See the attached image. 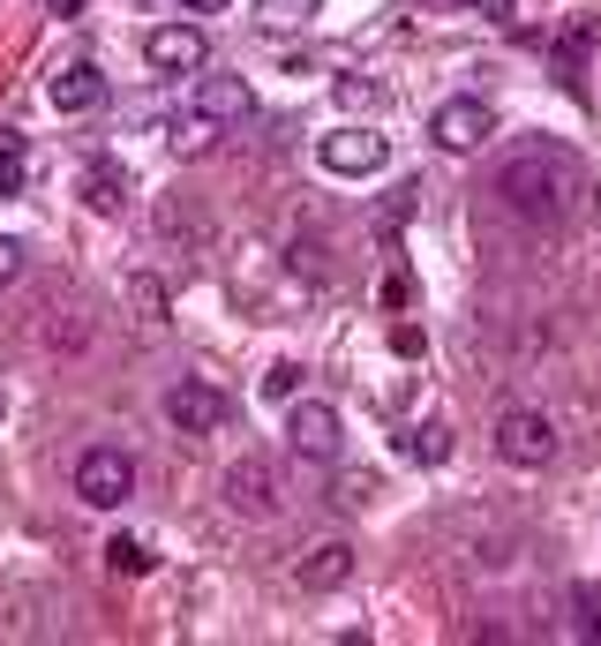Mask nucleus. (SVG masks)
I'll return each mask as SVG.
<instances>
[{
    "label": "nucleus",
    "mask_w": 601,
    "mask_h": 646,
    "mask_svg": "<svg viewBox=\"0 0 601 646\" xmlns=\"http://www.w3.org/2000/svg\"><path fill=\"white\" fill-rule=\"evenodd\" d=\"M587 196H594V180L579 166V151L557 143V135H526L496 166V204L512 218H526V226H571L587 211Z\"/></svg>",
    "instance_id": "nucleus-1"
},
{
    "label": "nucleus",
    "mask_w": 601,
    "mask_h": 646,
    "mask_svg": "<svg viewBox=\"0 0 601 646\" xmlns=\"http://www.w3.org/2000/svg\"><path fill=\"white\" fill-rule=\"evenodd\" d=\"M557 451H564V436H557V421H549L542 406H512V414L496 421V459H504V467H518V474L557 467Z\"/></svg>",
    "instance_id": "nucleus-2"
},
{
    "label": "nucleus",
    "mask_w": 601,
    "mask_h": 646,
    "mask_svg": "<svg viewBox=\"0 0 601 646\" xmlns=\"http://www.w3.org/2000/svg\"><path fill=\"white\" fill-rule=\"evenodd\" d=\"M135 489V467L129 451H113V444H90L84 459H76V496H84L90 512H121Z\"/></svg>",
    "instance_id": "nucleus-3"
},
{
    "label": "nucleus",
    "mask_w": 601,
    "mask_h": 646,
    "mask_svg": "<svg viewBox=\"0 0 601 646\" xmlns=\"http://www.w3.org/2000/svg\"><path fill=\"white\" fill-rule=\"evenodd\" d=\"M226 414H233V406H226V391H218L211 376H173L166 384V421L181 436H218Z\"/></svg>",
    "instance_id": "nucleus-4"
},
{
    "label": "nucleus",
    "mask_w": 601,
    "mask_h": 646,
    "mask_svg": "<svg viewBox=\"0 0 601 646\" xmlns=\"http://www.w3.org/2000/svg\"><path fill=\"white\" fill-rule=\"evenodd\" d=\"M316 166L339 173V180H361V173H384L391 166V143L376 129H339V135L316 143Z\"/></svg>",
    "instance_id": "nucleus-5"
},
{
    "label": "nucleus",
    "mask_w": 601,
    "mask_h": 646,
    "mask_svg": "<svg viewBox=\"0 0 601 646\" xmlns=\"http://www.w3.org/2000/svg\"><path fill=\"white\" fill-rule=\"evenodd\" d=\"M286 444H294V459H308V467H331L339 459V406L300 398L294 414H286Z\"/></svg>",
    "instance_id": "nucleus-6"
},
{
    "label": "nucleus",
    "mask_w": 601,
    "mask_h": 646,
    "mask_svg": "<svg viewBox=\"0 0 601 646\" xmlns=\"http://www.w3.org/2000/svg\"><path fill=\"white\" fill-rule=\"evenodd\" d=\"M143 61H151L159 76H204L211 45H204L196 23H166V31H151V39H143Z\"/></svg>",
    "instance_id": "nucleus-7"
},
{
    "label": "nucleus",
    "mask_w": 601,
    "mask_h": 646,
    "mask_svg": "<svg viewBox=\"0 0 601 646\" xmlns=\"http://www.w3.org/2000/svg\"><path fill=\"white\" fill-rule=\"evenodd\" d=\"M489 129H496V113H489L481 98H444V106H436V121H429L436 151H481Z\"/></svg>",
    "instance_id": "nucleus-8"
},
{
    "label": "nucleus",
    "mask_w": 601,
    "mask_h": 646,
    "mask_svg": "<svg viewBox=\"0 0 601 646\" xmlns=\"http://www.w3.org/2000/svg\"><path fill=\"white\" fill-rule=\"evenodd\" d=\"M218 496H226V504H233L241 518H271V512H278V489H271V467H263V459H241V467H226Z\"/></svg>",
    "instance_id": "nucleus-9"
},
{
    "label": "nucleus",
    "mask_w": 601,
    "mask_h": 646,
    "mask_svg": "<svg viewBox=\"0 0 601 646\" xmlns=\"http://www.w3.org/2000/svg\"><path fill=\"white\" fill-rule=\"evenodd\" d=\"M346 579H353V549H346V541H316V549L294 563V587H300V594H339Z\"/></svg>",
    "instance_id": "nucleus-10"
},
{
    "label": "nucleus",
    "mask_w": 601,
    "mask_h": 646,
    "mask_svg": "<svg viewBox=\"0 0 601 646\" xmlns=\"http://www.w3.org/2000/svg\"><path fill=\"white\" fill-rule=\"evenodd\" d=\"M196 113H211L218 129H241V121L256 113V90L241 84V76H204V84H196Z\"/></svg>",
    "instance_id": "nucleus-11"
},
{
    "label": "nucleus",
    "mask_w": 601,
    "mask_h": 646,
    "mask_svg": "<svg viewBox=\"0 0 601 646\" xmlns=\"http://www.w3.org/2000/svg\"><path fill=\"white\" fill-rule=\"evenodd\" d=\"M45 98H53L61 113H90V106L106 98V76H98L90 61H68V68H53V84H45Z\"/></svg>",
    "instance_id": "nucleus-12"
},
{
    "label": "nucleus",
    "mask_w": 601,
    "mask_h": 646,
    "mask_svg": "<svg viewBox=\"0 0 601 646\" xmlns=\"http://www.w3.org/2000/svg\"><path fill=\"white\" fill-rule=\"evenodd\" d=\"M84 211L121 218V211H129V173H121V166H84Z\"/></svg>",
    "instance_id": "nucleus-13"
},
{
    "label": "nucleus",
    "mask_w": 601,
    "mask_h": 646,
    "mask_svg": "<svg viewBox=\"0 0 601 646\" xmlns=\"http://www.w3.org/2000/svg\"><path fill=\"white\" fill-rule=\"evenodd\" d=\"M166 143H173V158H204V151L218 143V121L211 113H181V121L166 129Z\"/></svg>",
    "instance_id": "nucleus-14"
},
{
    "label": "nucleus",
    "mask_w": 601,
    "mask_h": 646,
    "mask_svg": "<svg viewBox=\"0 0 601 646\" xmlns=\"http://www.w3.org/2000/svg\"><path fill=\"white\" fill-rule=\"evenodd\" d=\"M587 45H594V15H579V23L557 39V84L564 90H579V61H587Z\"/></svg>",
    "instance_id": "nucleus-15"
},
{
    "label": "nucleus",
    "mask_w": 601,
    "mask_h": 646,
    "mask_svg": "<svg viewBox=\"0 0 601 646\" xmlns=\"http://www.w3.org/2000/svg\"><path fill=\"white\" fill-rule=\"evenodd\" d=\"M316 8H324V0H256V23L271 31V39H278V31H300Z\"/></svg>",
    "instance_id": "nucleus-16"
},
{
    "label": "nucleus",
    "mask_w": 601,
    "mask_h": 646,
    "mask_svg": "<svg viewBox=\"0 0 601 646\" xmlns=\"http://www.w3.org/2000/svg\"><path fill=\"white\" fill-rule=\"evenodd\" d=\"M106 563H113L121 579H143V571H151V549H143L135 534H113V541H106Z\"/></svg>",
    "instance_id": "nucleus-17"
},
{
    "label": "nucleus",
    "mask_w": 601,
    "mask_h": 646,
    "mask_svg": "<svg viewBox=\"0 0 601 646\" xmlns=\"http://www.w3.org/2000/svg\"><path fill=\"white\" fill-rule=\"evenodd\" d=\"M414 211H422V180H406V188L391 196L384 211H376V233H398V226H414Z\"/></svg>",
    "instance_id": "nucleus-18"
},
{
    "label": "nucleus",
    "mask_w": 601,
    "mask_h": 646,
    "mask_svg": "<svg viewBox=\"0 0 601 646\" xmlns=\"http://www.w3.org/2000/svg\"><path fill=\"white\" fill-rule=\"evenodd\" d=\"M300 391V369L294 361H271V369H263V398H271V406H278V398H294Z\"/></svg>",
    "instance_id": "nucleus-19"
},
{
    "label": "nucleus",
    "mask_w": 601,
    "mask_h": 646,
    "mask_svg": "<svg viewBox=\"0 0 601 646\" xmlns=\"http://www.w3.org/2000/svg\"><path fill=\"white\" fill-rule=\"evenodd\" d=\"M414 459H422V467H444V459H451V436H444V429L429 421V429L414 436Z\"/></svg>",
    "instance_id": "nucleus-20"
},
{
    "label": "nucleus",
    "mask_w": 601,
    "mask_h": 646,
    "mask_svg": "<svg viewBox=\"0 0 601 646\" xmlns=\"http://www.w3.org/2000/svg\"><path fill=\"white\" fill-rule=\"evenodd\" d=\"M391 353L422 361V353H429V339H422V324H391Z\"/></svg>",
    "instance_id": "nucleus-21"
},
{
    "label": "nucleus",
    "mask_w": 601,
    "mask_h": 646,
    "mask_svg": "<svg viewBox=\"0 0 601 646\" xmlns=\"http://www.w3.org/2000/svg\"><path fill=\"white\" fill-rule=\"evenodd\" d=\"M384 308H391V316L414 308V271H391V278H384Z\"/></svg>",
    "instance_id": "nucleus-22"
},
{
    "label": "nucleus",
    "mask_w": 601,
    "mask_h": 646,
    "mask_svg": "<svg viewBox=\"0 0 601 646\" xmlns=\"http://www.w3.org/2000/svg\"><path fill=\"white\" fill-rule=\"evenodd\" d=\"M571 609H579V632H587V639H601V594H594V587H587Z\"/></svg>",
    "instance_id": "nucleus-23"
},
{
    "label": "nucleus",
    "mask_w": 601,
    "mask_h": 646,
    "mask_svg": "<svg viewBox=\"0 0 601 646\" xmlns=\"http://www.w3.org/2000/svg\"><path fill=\"white\" fill-rule=\"evenodd\" d=\"M0 196H23V151L0 158Z\"/></svg>",
    "instance_id": "nucleus-24"
},
{
    "label": "nucleus",
    "mask_w": 601,
    "mask_h": 646,
    "mask_svg": "<svg viewBox=\"0 0 601 646\" xmlns=\"http://www.w3.org/2000/svg\"><path fill=\"white\" fill-rule=\"evenodd\" d=\"M346 98H353V106H376V98H384V90H376V84H369V76H346Z\"/></svg>",
    "instance_id": "nucleus-25"
},
{
    "label": "nucleus",
    "mask_w": 601,
    "mask_h": 646,
    "mask_svg": "<svg viewBox=\"0 0 601 646\" xmlns=\"http://www.w3.org/2000/svg\"><path fill=\"white\" fill-rule=\"evenodd\" d=\"M15 271H23V249H15V241H8V233H0V286H8V278H15Z\"/></svg>",
    "instance_id": "nucleus-26"
},
{
    "label": "nucleus",
    "mask_w": 601,
    "mask_h": 646,
    "mask_svg": "<svg viewBox=\"0 0 601 646\" xmlns=\"http://www.w3.org/2000/svg\"><path fill=\"white\" fill-rule=\"evenodd\" d=\"M467 8H481V15H496V23H512V0H467Z\"/></svg>",
    "instance_id": "nucleus-27"
},
{
    "label": "nucleus",
    "mask_w": 601,
    "mask_h": 646,
    "mask_svg": "<svg viewBox=\"0 0 601 646\" xmlns=\"http://www.w3.org/2000/svg\"><path fill=\"white\" fill-rule=\"evenodd\" d=\"M8 151H23V135L15 129H0V158H8Z\"/></svg>",
    "instance_id": "nucleus-28"
},
{
    "label": "nucleus",
    "mask_w": 601,
    "mask_h": 646,
    "mask_svg": "<svg viewBox=\"0 0 601 646\" xmlns=\"http://www.w3.org/2000/svg\"><path fill=\"white\" fill-rule=\"evenodd\" d=\"M181 8H226V0H181Z\"/></svg>",
    "instance_id": "nucleus-29"
}]
</instances>
